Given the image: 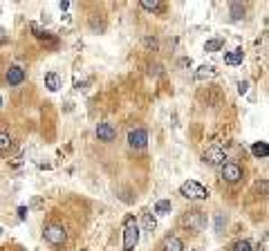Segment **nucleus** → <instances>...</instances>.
I'll return each instance as SVG.
<instances>
[{
  "label": "nucleus",
  "instance_id": "obj_15",
  "mask_svg": "<svg viewBox=\"0 0 269 251\" xmlns=\"http://www.w3.org/2000/svg\"><path fill=\"white\" fill-rule=\"evenodd\" d=\"M139 7L146 9V12H162L164 5L159 3V0H142V3H139Z\"/></svg>",
  "mask_w": 269,
  "mask_h": 251
},
{
  "label": "nucleus",
  "instance_id": "obj_22",
  "mask_svg": "<svg viewBox=\"0 0 269 251\" xmlns=\"http://www.w3.org/2000/svg\"><path fill=\"white\" fill-rule=\"evenodd\" d=\"M247 90H249V83H247V81H242V83H238V92H240V94H245Z\"/></svg>",
  "mask_w": 269,
  "mask_h": 251
},
{
  "label": "nucleus",
  "instance_id": "obj_14",
  "mask_svg": "<svg viewBox=\"0 0 269 251\" xmlns=\"http://www.w3.org/2000/svg\"><path fill=\"white\" fill-rule=\"evenodd\" d=\"M251 153L256 157H260V159H265V157H269V146L265 144V141H258V144L251 146Z\"/></svg>",
  "mask_w": 269,
  "mask_h": 251
},
{
  "label": "nucleus",
  "instance_id": "obj_23",
  "mask_svg": "<svg viewBox=\"0 0 269 251\" xmlns=\"http://www.w3.org/2000/svg\"><path fill=\"white\" fill-rule=\"evenodd\" d=\"M7 43V34H5V29L0 27V45H5Z\"/></svg>",
  "mask_w": 269,
  "mask_h": 251
},
{
  "label": "nucleus",
  "instance_id": "obj_2",
  "mask_svg": "<svg viewBox=\"0 0 269 251\" xmlns=\"http://www.w3.org/2000/svg\"><path fill=\"white\" fill-rule=\"evenodd\" d=\"M180 195L186 197V200H206L209 197V188L202 186L200 182L195 180H186L182 186H180Z\"/></svg>",
  "mask_w": 269,
  "mask_h": 251
},
{
  "label": "nucleus",
  "instance_id": "obj_4",
  "mask_svg": "<svg viewBox=\"0 0 269 251\" xmlns=\"http://www.w3.org/2000/svg\"><path fill=\"white\" fill-rule=\"evenodd\" d=\"M182 224L186 229H189V231H202V229L206 227V216L202 211H189L186 213V216L182 218Z\"/></svg>",
  "mask_w": 269,
  "mask_h": 251
},
{
  "label": "nucleus",
  "instance_id": "obj_6",
  "mask_svg": "<svg viewBox=\"0 0 269 251\" xmlns=\"http://www.w3.org/2000/svg\"><path fill=\"white\" fill-rule=\"evenodd\" d=\"M225 159H227V153H225V148H220V146H211V148L204 153V161L209 166H222Z\"/></svg>",
  "mask_w": 269,
  "mask_h": 251
},
{
  "label": "nucleus",
  "instance_id": "obj_25",
  "mask_svg": "<svg viewBox=\"0 0 269 251\" xmlns=\"http://www.w3.org/2000/svg\"><path fill=\"white\" fill-rule=\"evenodd\" d=\"M59 7H61V9H63V12H65V9H67V7H70V3H67V0H63V3H61V5H59Z\"/></svg>",
  "mask_w": 269,
  "mask_h": 251
},
{
  "label": "nucleus",
  "instance_id": "obj_8",
  "mask_svg": "<svg viewBox=\"0 0 269 251\" xmlns=\"http://www.w3.org/2000/svg\"><path fill=\"white\" fill-rule=\"evenodd\" d=\"M97 137L99 141H115L117 139V128L110 123H99L97 126Z\"/></svg>",
  "mask_w": 269,
  "mask_h": 251
},
{
  "label": "nucleus",
  "instance_id": "obj_20",
  "mask_svg": "<svg viewBox=\"0 0 269 251\" xmlns=\"http://www.w3.org/2000/svg\"><path fill=\"white\" fill-rule=\"evenodd\" d=\"M170 208H173V204L168 200H159L155 204V213H170Z\"/></svg>",
  "mask_w": 269,
  "mask_h": 251
},
{
  "label": "nucleus",
  "instance_id": "obj_16",
  "mask_svg": "<svg viewBox=\"0 0 269 251\" xmlns=\"http://www.w3.org/2000/svg\"><path fill=\"white\" fill-rule=\"evenodd\" d=\"M142 224H144V229L146 231H155V227H157V220H155L153 213H144V218H142Z\"/></svg>",
  "mask_w": 269,
  "mask_h": 251
},
{
  "label": "nucleus",
  "instance_id": "obj_12",
  "mask_svg": "<svg viewBox=\"0 0 269 251\" xmlns=\"http://www.w3.org/2000/svg\"><path fill=\"white\" fill-rule=\"evenodd\" d=\"M45 88H48L50 92H56L61 88V78L56 72H48V74H45Z\"/></svg>",
  "mask_w": 269,
  "mask_h": 251
},
{
  "label": "nucleus",
  "instance_id": "obj_1",
  "mask_svg": "<svg viewBox=\"0 0 269 251\" xmlns=\"http://www.w3.org/2000/svg\"><path fill=\"white\" fill-rule=\"evenodd\" d=\"M137 242H139L137 220L132 216H126V220H123V251H134Z\"/></svg>",
  "mask_w": 269,
  "mask_h": 251
},
{
  "label": "nucleus",
  "instance_id": "obj_3",
  "mask_svg": "<svg viewBox=\"0 0 269 251\" xmlns=\"http://www.w3.org/2000/svg\"><path fill=\"white\" fill-rule=\"evenodd\" d=\"M45 240L52 244V247H63V244L67 242V233L65 229L61 227V224H50L48 229H45Z\"/></svg>",
  "mask_w": 269,
  "mask_h": 251
},
{
  "label": "nucleus",
  "instance_id": "obj_13",
  "mask_svg": "<svg viewBox=\"0 0 269 251\" xmlns=\"http://www.w3.org/2000/svg\"><path fill=\"white\" fill-rule=\"evenodd\" d=\"M211 76H215L213 65H202V67H198V72H195V78H198V81H204V78H211Z\"/></svg>",
  "mask_w": 269,
  "mask_h": 251
},
{
  "label": "nucleus",
  "instance_id": "obj_26",
  "mask_svg": "<svg viewBox=\"0 0 269 251\" xmlns=\"http://www.w3.org/2000/svg\"><path fill=\"white\" fill-rule=\"evenodd\" d=\"M189 251H204V249H189Z\"/></svg>",
  "mask_w": 269,
  "mask_h": 251
},
{
  "label": "nucleus",
  "instance_id": "obj_11",
  "mask_svg": "<svg viewBox=\"0 0 269 251\" xmlns=\"http://www.w3.org/2000/svg\"><path fill=\"white\" fill-rule=\"evenodd\" d=\"M242 59H245V52H242V47H236L234 52H229V54L225 56V63H227V65H240Z\"/></svg>",
  "mask_w": 269,
  "mask_h": 251
},
{
  "label": "nucleus",
  "instance_id": "obj_24",
  "mask_svg": "<svg viewBox=\"0 0 269 251\" xmlns=\"http://www.w3.org/2000/svg\"><path fill=\"white\" fill-rule=\"evenodd\" d=\"M18 213H20V220H25V216H27V208L20 206V208H18Z\"/></svg>",
  "mask_w": 269,
  "mask_h": 251
},
{
  "label": "nucleus",
  "instance_id": "obj_7",
  "mask_svg": "<svg viewBox=\"0 0 269 251\" xmlns=\"http://www.w3.org/2000/svg\"><path fill=\"white\" fill-rule=\"evenodd\" d=\"M148 141V133L144 128H137V130H130V135H128V144L132 146V148H144Z\"/></svg>",
  "mask_w": 269,
  "mask_h": 251
},
{
  "label": "nucleus",
  "instance_id": "obj_27",
  "mask_svg": "<svg viewBox=\"0 0 269 251\" xmlns=\"http://www.w3.org/2000/svg\"><path fill=\"white\" fill-rule=\"evenodd\" d=\"M0 106H3V97H0Z\"/></svg>",
  "mask_w": 269,
  "mask_h": 251
},
{
  "label": "nucleus",
  "instance_id": "obj_17",
  "mask_svg": "<svg viewBox=\"0 0 269 251\" xmlns=\"http://www.w3.org/2000/svg\"><path fill=\"white\" fill-rule=\"evenodd\" d=\"M229 12H231V18H234V20H240L242 16H245V5L231 3V5H229Z\"/></svg>",
  "mask_w": 269,
  "mask_h": 251
},
{
  "label": "nucleus",
  "instance_id": "obj_28",
  "mask_svg": "<svg viewBox=\"0 0 269 251\" xmlns=\"http://www.w3.org/2000/svg\"><path fill=\"white\" fill-rule=\"evenodd\" d=\"M0 235H3V229H0Z\"/></svg>",
  "mask_w": 269,
  "mask_h": 251
},
{
  "label": "nucleus",
  "instance_id": "obj_9",
  "mask_svg": "<svg viewBox=\"0 0 269 251\" xmlns=\"http://www.w3.org/2000/svg\"><path fill=\"white\" fill-rule=\"evenodd\" d=\"M5 78H7L9 86H20V83L25 81V70H23V67H18V65H14V67H9V70H7Z\"/></svg>",
  "mask_w": 269,
  "mask_h": 251
},
{
  "label": "nucleus",
  "instance_id": "obj_5",
  "mask_svg": "<svg viewBox=\"0 0 269 251\" xmlns=\"http://www.w3.org/2000/svg\"><path fill=\"white\" fill-rule=\"evenodd\" d=\"M222 180L229 182V184H236V182L242 180V169L234 161H227V164H222Z\"/></svg>",
  "mask_w": 269,
  "mask_h": 251
},
{
  "label": "nucleus",
  "instance_id": "obj_21",
  "mask_svg": "<svg viewBox=\"0 0 269 251\" xmlns=\"http://www.w3.org/2000/svg\"><path fill=\"white\" fill-rule=\"evenodd\" d=\"M234 251H253V249H251L249 240H238V242L234 244Z\"/></svg>",
  "mask_w": 269,
  "mask_h": 251
},
{
  "label": "nucleus",
  "instance_id": "obj_10",
  "mask_svg": "<svg viewBox=\"0 0 269 251\" xmlns=\"http://www.w3.org/2000/svg\"><path fill=\"white\" fill-rule=\"evenodd\" d=\"M162 249L164 251H182L184 249V242L177 238V235H166L162 242Z\"/></svg>",
  "mask_w": 269,
  "mask_h": 251
},
{
  "label": "nucleus",
  "instance_id": "obj_19",
  "mask_svg": "<svg viewBox=\"0 0 269 251\" xmlns=\"http://www.w3.org/2000/svg\"><path fill=\"white\" fill-rule=\"evenodd\" d=\"M12 137H9L7 133H0V153H7L9 148H12Z\"/></svg>",
  "mask_w": 269,
  "mask_h": 251
},
{
  "label": "nucleus",
  "instance_id": "obj_18",
  "mask_svg": "<svg viewBox=\"0 0 269 251\" xmlns=\"http://www.w3.org/2000/svg\"><path fill=\"white\" fill-rule=\"evenodd\" d=\"M222 45H225L222 38H211L204 43V52H218V50H222Z\"/></svg>",
  "mask_w": 269,
  "mask_h": 251
}]
</instances>
